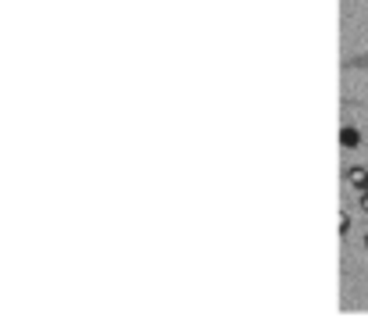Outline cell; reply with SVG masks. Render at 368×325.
Returning a JSON list of instances; mask_svg holds the SVG:
<instances>
[{
  "label": "cell",
  "mask_w": 368,
  "mask_h": 325,
  "mask_svg": "<svg viewBox=\"0 0 368 325\" xmlns=\"http://www.w3.org/2000/svg\"><path fill=\"white\" fill-rule=\"evenodd\" d=\"M347 182H351L358 193H365L368 190V168H351V172H347Z\"/></svg>",
  "instance_id": "cell-1"
},
{
  "label": "cell",
  "mask_w": 368,
  "mask_h": 325,
  "mask_svg": "<svg viewBox=\"0 0 368 325\" xmlns=\"http://www.w3.org/2000/svg\"><path fill=\"white\" fill-rule=\"evenodd\" d=\"M340 144H343V147H351V150L361 147V132H358L354 126H343V129H340Z\"/></svg>",
  "instance_id": "cell-2"
},
{
  "label": "cell",
  "mask_w": 368,
  "mask_h": 325,
  "mask_svg": "<svg viewBox=\"0 0 368 325\" xmlns=\"http://www.w3.org/2000/svg\"><path fill=\"white\" fill-rule=\"evenodd\" d=\"M361 211H365V215H368V190H365V193H361Z\"/></svg>",
  "instance_id": "cell-3"
},
{
  "label": "cell",
  "mask_w": 368,
  "mask_h": 325,
  "mask_svg": "<svg viewBox=\"0 0 368 325\" xmlns=\"http://www.w3.org/2000/svg\"><path fill=\"white\" fill-rule=\"evenodd\" d=\"M365 250H368V233H365Z\"/></svg>",
  "instance_id": "cell-4"
}]
</instances>
